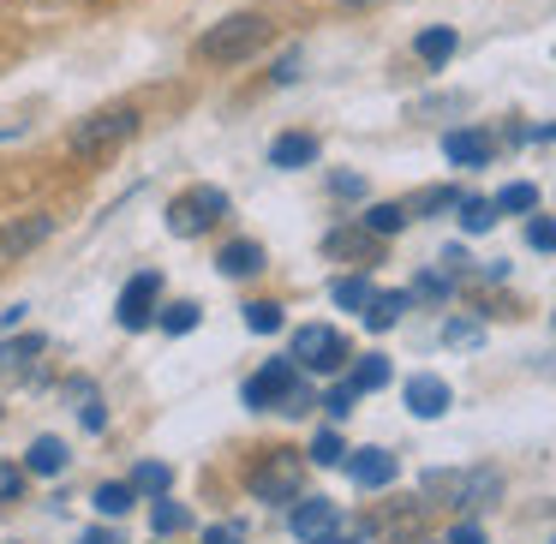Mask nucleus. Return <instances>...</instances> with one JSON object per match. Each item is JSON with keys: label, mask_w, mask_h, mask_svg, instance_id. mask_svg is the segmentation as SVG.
I'll return each mask as SVG.
<instances>
[{"label": "nucleus", "mask_w": 556, "mask_h": 544, "mask_svg": "<svg viewBox=\"0 0 556 544\" xmlns=\"http://www.w3.org/2000/svg\"><path fill=\"white\" fill-rule=\"evenodd\" d=\"M276 37V25H269L264 13H228V18H216V25L198 37V61H210V66H240V61H252L264 42Z\"/></svg>", "instance_id": "1"}, {"label": "nucleus", "mask_w": 556, "mask_h": 544, "mask_svg": "<svg viewBox=\"0 0 556 544\" xmlns=\"http://www.w3.org/2000/svg\"><path fill=\"white\" fill-rule=\"evenodd\" d=\"M425 503H448V508H491L503 496V472L496 467H431L419 479Z\"/></svg>", "instance_id": "2"}, {"label": "nucleus", "mask_w": 556, "mask_h": 544, "mask_svg": "<svg viewBox=\"0 0 556 544\" xmlns=\"http://www.w3.org/2000/svg\"><path fill=\"white\" fill-rule=\"evenodd\" d=\"M138 132H144V114L132 102H114V109H97L90 121L73 126V156H109V150L132 144Z\"/></svg>", "instance_id": "3"}, {"label": "nucleus", "mask_w": 556, "mask_h": 544, "mask_svg": "<svg viewBox=\"0 0 556 544\" xmlns=\"http://www.w3.org/2000/svg\"><path fill=\"white\" fill-rule=\"evenodd\" d=\"M288 359L300 365L305 377H341V371H348V359H353V347H348V336H341L336 324H300V329H293Z\"/></svg>", "instance_id": "4"}, {"label": "nucleus", "mask_w": 556, "mask_h": 544, "mask_svg": "<svg viewBox=\"0 0 556 544\" xmlns=\"http://www.w3.org/2000/svg\"><path fill=\"white\" fill-rule=\"evenodd\" d=\"M228 210L233 204H228L222 186H186V192L168 204V233H174V240H198V233H210Z\"/></svg>", "instance_id": "5"}, {"label": "nucleus", "mask_w": 556, "mask_h": 544, "mask_svg": "<svg viewBox=\"0 0 556 544\" xmlns=\"http://www.w3.org/2000/svg\"><path fill=\"white\" fill-rule=\"evenodd\" d=\"M245 484H252L257 503H276V508L281 503H300V496H305V460L293 455V448H269V455L252 467V479H245Z\"/></svg>", "instance_id": "6"}, {"label": "nucleus", "mask_w": 556, "mask_h": 544, "mask_svg": "<svg viewBox=\"0 0 556 544\" xmlns=\"http://www.w3.org/2000/svg\"><path fill=\"white\" fill-rule=\"evenodd\" d=\"M305 383V371L293 359H264L252 377H245V389H240V401L252 413H288V401H293V389Z\"/></svg>", "instance_id": "7"}, {"label": "nucleus", "mask_w": 556, "mask_h": 544, "mask_svg": "<svg viewBox=\"0 0 556 544\" xmlns=\"http://www.w3.org/2000/svg\"><path fill=\"white\" fill-rule=\"evenodd\" d=\"M156 300H162V269H138V276L121 288V300H114V324H121L126 336L156 329Z\"/></svg>", "instance_id": "8"}, {"label": "nucleus", "mask_w": 556, "mask_h": 544, "mask_svg": "<svg viewBox=\"0 0 556 544\" xmlns=\"http://www.w3.org/2000/svg\"><path fill=\"white\" fill-rule=\"evenodd\" d=\"M288 532L300 544H317V539H329V532H341V503H329V496H300V503L288 508Z\"/></svg>", "instance_id": "9"}, {"label": "nucleus", "mask_w": 556, "mask_h": 544, "mask_svg": "<svg viewBox=\"0 0 556 544\" xmlns=\"http://www.w3.org/2000/svg\"><path fill=\"white\" fill-rule=\"evenodd\" d=\"M348 479L359 484V491H389V484L401 479V460L389 455V448H348Z\"/></svg>", "instance_id": "10"}, {"label": "nucleus", "mask_w": 556, "mask_h": 544, "mask_svg": "<svg viewBox=\"0 0 556 544\" xmlns=\"http://www.w3.org/2000/svg\"><path fill=\"white\" fill-rule=\"evenodd\" d=\"M401 401H407V413H413V419H443V413L455 407V389H448L437 371H419V377H407Z\"/></svg>", "instance_id": "11"}, {"label": "nucleus", "mask_w": 556, "mask_h": 544, "mask_svg": "<svg viewBox=\"0 0 556 544\" xmlns=\"http://www.w3.org/2000/svg\"><path fill=\"white\" fill-rule=\"evenodd\" d=\"M42 353H49V336H42V329H25V336L13 329V336H0V377H25Z\"/></svg>", "instance_id": "12"}, {"label": "nucleus", "mask_w": 556, "mask_h": 544, "mask_svg": "<svg viewBox=\"0 0 556 544\" xmlns=\"http://www.w3.org/2000/svg\"><path fill=\"white\" fill-rule=\"evenodd\" d=\"M491 132H479V126H455V132H443V156L455 162V168H491Z\"/></svg>", "instance_id": "13"}, {"label": "nucleus", "mask_w": 556, "mask_h": 544, "mask_svg": "<svg viewBox=\"0 0 556 544\" xmlns=\"http://www.w3.org/2000/svg\"><path fill=\"white\" fill-rule=\"evenodd\" d=\"M54 233V216H18V222H7V228H0V257H25V252H37L42 240H49Z\"/></svg>", "instance_id": "14"}, {"label": "nucleus", "mask_w": 556, "mask_h": 544, "mask_svg": "<svg viewBox=\"0 0 556 544\" xmlns=\"http://www.w3.org/2000/svg\"><path fill=\"white\" fill-rule=\"evenodd\" d=\"M317 156H324V144H317L312 132H281L276 144H269V168H281V174L317 168Z\"/></svg>", "instance_id": "15"}, {"label": "nucleus", "mask_w": 556, "mask_h": 544, "mask_svg": "<svg viewBox=\"0 0 556 544\" xmlns=\"http://www.w3.org/2000/svg\"><path fill=\"white\" fill-rule=\"evenodd\" d=\"M407 312H413V293H407V288H395V293H371V300H365V312H359V324L371 329V336H389V329H395Z\"/></svg>", "instance_id": "16"}, {"label": "nucleus", "mask_w": 556, "mask_h": 544, "mask_svg": "<svg viewBox=\"0 0 556 544\" xmlns=\"http://www.w3.org/2000/svg\"><path fill=\"white\" fill-rule=\"evenodd\" d=\"M216 269L228 281H252V276H264L269 264H264V245H257V240H228L216 252Z\"/></svg>", "instance_id": "17"}, {"label": "nucleus", "mask_w": 556, "mask_h": 544, "mask_svg": "<svg viewBox=\"0 0 556 544\" xmlns=\"http://www.w3.org/2000/svg\"><path fill=\"white\" fill-rule=\"evenodd\" d=\"M66 467H73V455H66L61 437H49V431L30 437V448H25V472H30V479H61Z\"/></svg>", "instance_id": "18"}, {"label": "nucleus", "mask_w": 556, "mask_h": 544, "mask_svg": "<svg viewBox=\"0 0 556 544\" xmlns=\"http://www.w3.org/2000/svg\"><path fill=\"white\" fill-rule=\"evenodd\" d=\"M455 49H460V37H455L448 25H431V30H419V37H413V54H419V61L431 66V73L455 61Z\"/></svg>", "instance_id": "19"}, {"label": "nucleus", "mask_w": 556, "mask_h": 544, "mask_svg": "<svg viewBox=\"0 0 556 544\" xmlns=\"http://www.w3.org/2000/svg\"><path fill=\"white\" fill-rule=\"evenodd\" d=\"M389 377H395V365H389L383 353H359V359H348V383L359 389V395H377V389H389Z\"/></svg>", "instance_id": "20"}, {"label": "nucleus", "mask_w": 556, "mask_h": 544, "mask_svg": "<svg viewBox=\"0 0 556 544\" xmlns=\"http://www.w3.org/2000/svg\"><path fill=\"white\" fill-rule=\"evenodd\" d=\"M126 484L138 491V503H156V496H168V491H174V467H168V460H138Z\"/></svg>", "instance_id": "21"}, {"label": "nucleus", "mask_w": 556, "mask_h": 544, "mask_svg": "<svg viewBox=\"0 0 556 544\" xmlns=\"http://www.w3.org/2000/svg\"><path fill=\"white\" fill-rule=\"evenodd\" d=\"M192 527V503H180V496H156V503H150V532H156V539H174V532H186Z\"/></svg>", "instance_id": "22"}, {"label": "nucleus", "mask_w": 556, "mask_h": 544, "mask_svg": "<svg viewBox=\"0 0 556 544\" xmlns=\"http://www.w3.org/2000/svg\"><path fill=\"white\" fill-rule=\"evenodd\" d=\"M90 508H97L102 520H121V515H132V508H138V491L126 479H109V484L90 491Z\"/></svg>", "instance_id": "23"}, {"label": "nucleus", "mask_w": 556, "mask_h": 544, "mask_svg": "<svg viewBox=\"0 0 556 544\" xmlns=\"http://www.w3.org/2000/svg\"><path fill=\"white\" fill-rule=\"evenodd\" d=\"M204 324V305L198 300H174V305H156V329L162 336H192Z\"/></svg>", "instance_id": "24"}, {"label": "nucleus", "mask_w": 556, "mask_h": 544, "mask_svg": "<svg viewBox=\"0 0 556 544\" xmlns=\"http://www.w3.org/2000/svg\"><path fill=\"white\" fill-rule=\"evenodd\" d=\"M407 204H371V210H365V216H359V228L365 233H377V240H395V233L401 228H407Z\"/></svg>", "instance_id": "25"}, {"label": "nucleus", "mask_w": 556, "mask_h": 544, "mask_svg": "<svg viewBox=\"0 0 556 544\" xmlns=\"http://www.w3.org/2000/svg\"><path fill=\"white\" fill-rule=\"evenodd\" d=\"M491 204H496V216H532V210H539V186H532V180H508Z\"/></svg>", "instance_id": "26"}, {"label": "nucleus", "mask_w": 556, "mask_h": 544, "mask_svg": "<svg viewBox=\"0 0 556 544\" xmlns=\"http://www.w3.org/2000/svg\"><path fill=\"white\" fill-rule=\"evenodd\" d=\"M455 216H460V233H491L496 228V204H491V198H467V192H460Z\"/></svg>", "instance_id": "27"}, {"label": "nucleus", "mask_w": 556, "mask_h": 544, "mask_svg": "<svg viewBox=\"0 0 556 544\" xmlns=\"http://www.w3.org/2000/svg\"><path fill=\"white\" fill-rule=\"evenodd\" d=\"M407 293H413V300H425V305H443L448 293H455V276H448V269H419Z\"/></svg>", "instance_id": "28"}, {"label": "nucleus", "mask_w": 556, "mask_h": 544, "mask_svg": "<svg viewBox=\"0 0 556 544\" xmlns=\"http://www.w3.org/2000/svg\"><path fill=\"white\" fill-rule=\"evenodd\" d=\"M305 460H312V467H341V460H348V443H341V431H336V425H324V431L312 437Z\"/></svg>", "instance_id": "29"}, {"label": "nucleus", "mask_w": 556, "mask_h": 544, "mask_svg": "<svg viewBox=\"0 0 556 544\" xmlns=\"http://www.w3.org/2000/svg\"><path fill=\"white\" fill-rule=\"evenodd\" d=\"M371 281H365V276H341V281H329V300H336L341 305V312H365V300H371Z\"/></svg>", "instance_id": "30"}, {"label": "nucleus", "mask_w": 556, "mask_h": 544, "mask_svg": "<svg viewBox=\"0 0 556 544\" xmlns=\"http://www.w3.org/2000/svg\"><path fill=\"white\" fill-rule=\"evenodd\" d=\"M317 407H324V413H329V425H341V419H348V413H353V407H359V389H353V383H348V377H341V383H329V389H324V395H317Z\"/></svg>", "instance_id": "31"}, {"label": "nucleus", "mask_w": 556, "mask_h": 544, "mask_svg": "<svg viewBox=\"0 0 556 544\" xmlns=\"http://www.w3.org/2000/svg\"><path fill=\"white\" fill-rule=\"evenodd\" d=\"M281 324H288V312H281L276 300H252V305H245V329H252V336H281Z\"/></svg>", "instance_id": "32"}, {"label": "nucleus", "mask_w": 556, "mask_h": 544, "mask_svg": "<svg viewBox=\"0 0 556 544\" xmlns=\"http://www.w3.org/2000/svg\"><path fill=\"white\" fill-rule=\"evenodd\" d=\"M371 245H377V233H353V228H336V233H329V240H324V252H329V257H365V252H371Z\"/></svg>", "instance_id": "33"}, {"label": "nucleus", "mask_w": 556, "mask_h": 544, "mask_svg": "<svg viewBox=\"0 0 556 544\" xmlns=\"http://www.w3.org/2000/svg\"><path fill=\"white\" fill-rule=\"evenodd\" d=\"M455 204H460L455 186H431V192H419V198L407 204V216H443V210H455Z\"/></svg>", "instance_id": "34"}, {"label": "nucleus", "mask_w": 556, "mask_h": 544, "mask_svg": "<svg viewBox=\"0 0 556 544\" xmlns=\"http://www.w3.org/2000/svg\"><path fill=\"white\" fill-rule=\"evenodd\" d=\"M443 347H484V324H479V317H448V324H443Z\"/></svg>", "instance_id": "35"}, {"label": "nucleus", "mask_w": 556, "mask_h": 544, "mask_svg": "<svg viewBox=\"0 0 556 544\" xmlns=\"http://www.w3.org/2000/svg\"><path fill=\"white\" fill-rule=\"evenodd\" d=\"M78 431H90V437L109 431V407H102L97 389H85V395H78Z\"/></svg>", "instance_id": "36"}, {"label": "nucleus", "mask_w": 556, "mask_h": 544, "mask_svg": "<svg viewBox=\"0 0 556 544\" xmlns=\"http://www.w3.org/2000/svg\"><path fill=\"white\" fill-rule=\"evenodd\" d=\"M25 484H30L25 460H0V508L18 503V496H25Z\"/></svg>", "instance_id": "37"}, {"label": "nucleus", "mask_w": 556, "mask_h": 544, "mask_svg": "<svg viewBox=\"0 0 556 544\" xmlns=\"http://www.w3.org/2000/svg\"><path fill=\"white\" fill-rule=\"evenodd\" d=\"M527 245L556 257V216H527Z\"/></svg>", "instance_id": "38"}, {"label": "nucleus", "mask_w": 556, "mask_h": 544, "mask_svg": "<svg viewBox=\"0 0 556 544\" xmlns=\"http://www.w3.org/2000/svg\"><path fill=\"white\" fill-rule=\"evenodd\" d=\"M300 78H305V49H288L269 66V85H300Z\"/></svg>", "instance_id": "39"}, {"label": "nucleus", "mask_w": 556, "mask_h": 544, "mask_svg": "<svg viewBox=\"0 0 556 544\" xmlns=\"http://www.w3.org/2000/svg\"><path fill=\"white\" fill-rule=\"evenodd\" d=\"M329 192H336L341 204H359V198H365V174H348V168L329 174Z\"/></svg>", "instance_id": "40"}, {"label": "nucleus", "mask_w": 556, "mask_h": 544, "mask_svg": "<svg viewBox=\"0 0 556 544\" xmlns=\"http://www.w3.org/2000/svg\"><path fill=\"white\" fill-rule=\"evenodd\" d=\"M204 544H245V527L240 520H216V527H204Z\"/></svg>", "instance_id": "41"}, {"label": "nucleus", "mask_w": 556, "mask_h": 544, "mask_svg": "<svg viewBox=\"0 0 556 544\" xmlns=\"http://www.w3.org/2000/svg\"><path fill=\"white\" fill-rule=\"evenodd\" d=\"M443 544H484V527H479V520H460V527L448 532Z\"/></svg>", "instance_id": "42"}, {"label": "nucleus", "mask_w": 556, "mask_h": 544, "mask_svg": "<svg viewBox=\"0 0 556 544\" xmlns=\"http://www.w3.org/2000/svg\"><path fill=\"white\" fill-rule=\"evenodd\" d=\"M73 544H126V539H121V532H114V527H85V532H78Z\"/></svg>", "instance_id": "43"}, {"label": "nucleus", "mask_w": 556, "mask_h": 544, "mask_svg": "<svg viewBox=\"0 0 556 544\" xmlns=\"http://www.w3.org/2000/svg\"><path fill=\"white\" fill-rule=\"evenodd\" d=\"M443 269H448V276H460V269H472V264H467V245H443Z\"/></svg>", "instance_id": "44"}, {"label": "nucleus", "mask_w": 556, "mask_h": 544, "mask_svg": "<svg viewBox=\"0 0 556 544\" xmlns=\"http://www.w3.org/2000/svg\"><path fill=\"white\" fill-rule=\"evenodd\" d=\"M25 312H30V305H7V312H0V336H13V329L25 324Z\"/></svg>", "instance_id": "45"}, {"label": "nucleus", "mask_w": 556, "mask_h": 544, "mask_svg": "<svg viewBox=\"0 0 556 544\" xmlns=\"http://www.w3.org/2000/svg\"><path fill=\"white\" fill-rule=\"evenodd\" d=\"M317 544H371V532H329V539H317Z\"/></svg>", "instance_id": "46"}, {"label": "nucleus", "mask_w": 556, "mask_h": 544, "mask_svg": "<svg viewBox=\"0 0 556 544\" xmlns=\"http://www.w3.org/2000/svg\"><path fill=\"white\" fill-rule=\"evenodd\" d=\"M341 7H377V0H341Z\"/></svg>", "instance_id": "47"}, {"label": "nucleus", "mask_w": 556, "mask_h": 544, "mask_svg": "<svg viewBox=\"0 0 556 544\" xmlns=\"http://www.w3.org/2000/svg\"><path fill=\"white\" fill-rule=\"evenodd\" d=\"M7 544H13V539H7Z\"/></svg>", "instance_id": "48"}, {"label": "nucleus", "mask_w": 556, "mask_h": 544, "mask_svg": "<svg viewBox=\"0 0 556 544\" xmlns=\"http://www.w3.org/2000/svg\"><path fill=\"white\" fill-rule=\"evenodd\" d=\"M551 324H556V317H551Z\"/></svg>", "instance_id": "49"}]
</instances>
